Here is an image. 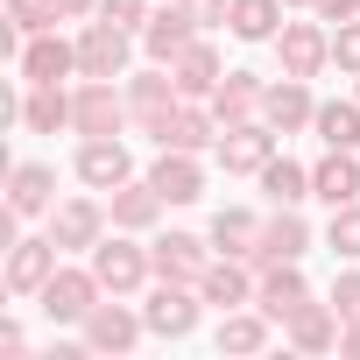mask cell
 <instances>
[{
	"mask_svg": "<svg viewBox=\"0 0 360 360\" xmlns=\"http://www.w3.org/2000/svg\"><path fill=\"white\" fill-rule=\"evenodd\" d=\"M92 276H99V290H106V297H134V290L155 276V262H148V248H134V240L113 226V240H99V248H92Z\"/></svg>",
	"mask_w": 360,
	"mask_h": 360,
	"instance_id": "cell-1",
	"label": "cell"
},
{
	"mask_svg": "<svg viewBox=\"0 0 360 360\" xmlns=\"http://www.w3.org/2000/svg\"><path fill=\"white\" fill-rule=\"evenodd\" d=\"M71 43H78V78H127V57H134V29H113V22H85Z\"/></svg>",
	"mask_w": 360,
	"mask_h": 360,
	"instance_id": "cell-2",
	"label": "cell"
},
{
	"mask_svg": "<svg viewBox=\"0 0 360 360\" xmlns=\"http://www.w3.org/2000/svg\"><path fill=\"white\" fill-rule=\"evenodd\" d=\"M134 113H127V92H113V78H85L71 92V134H120Z\"/></svg>",
	"mask_w": 360,
	"mask_h": 360,
	"instance_id": "cell-3",
	"label": "cell"
},
{
	"mask_svg": "<svg viewBox=\"0 0 360 360\" xmlns=\"http://www.w3.org/2000/svg\"><path fill=\"white\" fill-rule=\"evenodd\" d=\"M198 283H162L155 276V290H148V304H141V318H148V332L155 339H191L198 332Z\"/></svg>",
	"mask_w": 360,
	"mask_h": 360,
	"instance_id": "cell-4",
	"label": "cell"
},
{
	"mask_svg": "<svg viewBox=\"0 0 360 360\" xmlns=\"http://www.w3.org/2000/svg\"><path fill=\"white\" fill-rule=\"evenodd\" d=\"M99 297H106V290H99V276H92V269H57V276L43 283V297H36V304H43V318H50V325H85Z\"/></svg>",
	"mask_w": 360,
	"mask_h": 360,
	"instance_id": "cell-5",
	"label": "cell"
},
{
	"mask_svg": "<svg viewBox=\"0 0 360 360\" xmlns=\"http://www.w3.org/2000/svg\"><path fill=\"white\" fill-rule=\"evenodd\" d=\"M106 205L99 198H64V205H50V240L64 248V255H92L99 240H106Z\"/></svg>",
	"mask_w": 360,
	"mask_h": 360,
	"instance_id": "cell-6",
	"label": "cell"
},
{
	"mask_svg": "<svg viewBox=\"0 0 360 360\" xmlns=\"http://www.w3.org/2000/svg\"><path fill=\"white\" fill-rule=\"evenodd\" d=\"M176 106H184V92H176V71H169V64H155V71L127 78V113H134V127H141V134H155Z\"/></svg>",
	"mask_w": 360,
	"mask_h": 360,
	"instance_id": "cell-7",
	"label": "cell"
},
{
	"mask_svg": "<svg viewBox=\"0 0 360 360\" xmlns=\"http://www.w3.org/2000/svg\"><path fill=\"white\" fill-rule=\"evenodd\" d=\"M276 127L269 120H240V127H219V162H226V176H262L269 169V155H276Z\"/></svg>",
	"mask_w": 360,
	"mask_h": 360,
	"instance_id": "cell-8",
	"label": "cell"
},
{
	"mask_svg": "<svg viewBox=\"0 0 360 360\" xmlns=\"http://www.w3.org/2000/svg\"><path fill=\"white\" fill-rule=\"evenodd\" d=\"M57 255H64V248H57L50 233H43V240H22V233H15V240H8V297H43V283L64 269Z\"/></svg>",
	"mask_w": 360,
	"mask_h": 360,
	"instance_id": "cell-9",
	"label": "cell"
},
{
	"mask_svg": "<svg viewBox=\"0 0 360 360\" xmlns=\"http://www.w3.org/2000/svg\"><path fill=\"white\" fill-rule=\"evenodd\" d=\"M15 71H22V85H64V78L78 71V43H64L57 29H43V36H29V43H22Z\"/></svg>",
	"mask_w": 360,
	"mask_h": 360,
	"instance_id": "cell-10",
	"label": "cell"
},
{
	"mask_svg": "<svg viewBox=\"0 0 360 360\" xmlns=\"http://www.w3.org/2000/svg\"><path fill=\"white\" fill-rule=\"evenodd\" d=\"M78 176H85L92 191H120L127 176H134L127 141H120V134H92V141H78Z\"/></svg>",
	"mask_w": 360,
	"mask_h": 360,
	"instance_id": "cell-11",
	"label": "cell"
},
{
	"mask_svg": "<svg viewBox=\"0 0 360 360\" xmlns=\"http://www.w3.org/2000/svg\"><path fill=\"white\" fill-rule=\"evenodd\" d=\"M276 57H283V71H290V78H318V71L332 64V36H325L318 22H283Z\"/></svg>",
	"mask_w": 360,
	"mask_h": 360,
	"instance_id": "cell-12",
	"label": "cell"
},
{
	"mask_svg": "<svg viewBox=\"0 0 360 360\" xmlns=\"http://www.w3.org/2000/svg\"><path fill=\"white\" fill-rule=\"evenodd\" d=\"M262 120L276 127V134H297V127H311L318 120V99H311V78H276L269 92H262Z\"/></svg>",
	"mask_w": 360,
	"mask_h": 360,
	"instance_id": "cell-13",
	"label": "cell"
},
{
	"mask_svg": "<svg viewBox=\"0 0 360 360\" xmlns=\"http://www.w3.org/2000/svg\"><path fill=\"white\" fill-rule=\"evenodd\" d=\"M304 248H311L304 212H297V205H276V212L262 219V248H255L248 262H255V269H269V262H304Z\"/></svg>",
	"mask_w": 360,
	"mask_h": 360,
	"instance_id": "cell-14",
	"label": "cell"
},
{
	"mask_svg": "<svg viewBox=\"0 0 360 360\" xmlns=\"http://www.w3.org/2000/svg\"><path fill=\"white\" fill-rule=\"evenodd\" d=\"M141 332H148V318L127 311L120 297H113V304H92V318H85V346H92V353H134Z\"/></svg>",
	"mask_w": 360,
	"mask_h": 360,
	"instance_id": "cell-15",
	"label": "cell"
},
{
	"mask_svg": "<svg viewBox=\"0 0 360 360\" xmlns=\"http://www.w3.org/2000/svg\"><path fill=\"white\" fill-rule=\"evenodd\" d=\"M155 148H184V155H198V148H212L219 141V113L212 106H198V99H184V106H176L155 134H148Z\"/></svg>",
	"mask_w": 360,
	"mask_h": 360,
	"instance_id": "cell-16",
	"label": "cell"
},
{
	"mask_svg": "<svg viewBox=\"0 0 360 360\" xmlns=\"http://www.w3.org/2000/svg\"><path fill=\"white\" fill-rule=\"evenodd\" d=\"M57 205V169L50 162H15L8 169V212L15 219H43Z\"/></svg>",
	"mask_w": 360,
	"mask_h": 360,
	"instance_id": "cell-17",
	"label": "cell"
},
{
	"mask_svg": "<svg viewBox=\"0 0 360 360\" xmlns=\"http://www.w3.org/2000/svg\"><path fill=\"white\" fill-rule=\"evenodd\" d=\"M148 184H155L169 205H198V198H205V162L184 155V148H162L155 169H148Z\"/></svg>",
	"mask_w": 360,
	"mask_h": 360,
	"instance_id": "cell-18",
	"label": "cell"
},
{
	"mask_svg": "<svg viewBox=\"0 0 360 360\" xmlns=\"http://www.w3.org/2000/svg\"><path fill=\"white\" fill-rule=\"evenodd\" d=\"M248 269H255V262H240V255H219V262L198 276V297H205V304H219V311H240V304H255V290H262V283H255Z\"/></svg>",
	"mask_w": 360,
	"mask_h": 360,
	"instance_id": "cell-19",
	"label": "cell"
},
{
	"mask_svg": "<svg viewBox=\"0 0 360 360\" xmlns=\"http://www.w3.org/2000/svg\"><path fill=\"white\" fill-rule=\"evenodd\" d=\"M339 332H346V318H339L332 304H297V311L283 318V339H290L297 353H332Z\"/></svg>",
	"mask_w": 360,
	"mask_h": 360,
	"instance_id": "cell-20",
	"label": "cell"
},
{
	"mask_svg": "<svg viewBox=\"0 0 360 360\" xmlns=\"http://www.w3.org/2000/svg\"><path fill=\"white\" fill-rule=\"evenodd\" d=\"M148 262H155V276H162V283H198V276L212 269V255H205V240H198V233H162V240L148 248Z\"/></svg>",
	"mask_w": 360,
	"mask_h": 360,
	"instance_id": "cell-21",
	"label": "cell"
},
{
	"mask_svg": "<svg viewBox=\"0 0 360 360\" xmlns=\"http://www.w3.org/2000/svg\"><path fill=\"white\" fill-rule=\"evenodd\" d=\"M311 198H325L332 212L360 198V155L353 148H325V162H311Z\"/></svg>",
	"mask_w": 360,
	"mask_h": 360,
	"instance_id": "cell-22",
	"label": "cell"
},
{
	"mask_svg": "<svg viewBox=\"0 0 360 360\" xmlns=\"http://www.w3.org/2000/svg\"><path fill=\"white\" fill-rule=\"evenodd\" d=\"M198 36H205V29H198L184 8H162V15H148V29H141V50H148L155 64H176V57H184Z\"/></svg>",
	"mask_w": 360,
	"mask_h": 360,
	"instance_id": "cell-23",
	"label": "cell"
},
{
	"mask_svg": "<svg viewBox=\"0 0 360 360\" xmlns=\"http://www.w3.org/2000/svg\"><path fill=\"white\" fill-rule=\"evenodd\" d=\"M162 205H169V198L148 184V176H127V184L113 191V205H106V212H113V226H120V233H148V226L162 219Z\"/></svg>",
	"mask_w": 360,
	"mask_h": 360,
	"instance_id": "cell-24",
	"label": "cell"
},
{
	"mask_svg": "<svg viewBox=\"0 0 360 360\" xmlns=\"http://www.w3.org/2000/svg\"><path fill=\"white\" fill-rule=\"evenodd\" d=\"M262 92H269L262 78H248V71H226V78L212 85V99H205V106L219 113V127H240V120H262Z\"/></svg>",
	"mask_w": 360,
	"mask_h": 360,
	"instance_id": "cell-25",
	"label": "cell"
},
{
	"mask_svg": "<svg viewBox=\"0 0 360 360\" xmlns=\"http://www.w3.org/2000/svg\"><path fill=\"white\" fill-rule=\"evenodd\" d=\"M255 304H262V311L283 325L297 304H311V283H304V269H297V262H269V269H262V290H255Z\"/></svg>",
	"mask_w": 360,
	"mask_h": 360,
	"instance_id": "cell-26",
	"label": "cell"
},
{
	"mask_svg": "<svg viewBox=\"0 0 360 360\" xmlns=\"http://www.w3.org/2000/svg\"><path fill=\"white\" fill-rule=\"evenodd\" d=\"M15 120L29 134H57V127H71V92L64 85H29L22 106H15Z\"/></svg>",
	"mask_w": 360,
	"mask_h": 360,
	"instance_id": "cell-27",
	"label": "cell"
},
{
	"mask_svg": "<svg viewBox=\"0 0 360 360\" xmlns=\"http://www.w3.org/2000/svg\"><path fill=\"white\" fill-rule=\"evenodd\" d=\"M169 71H176V92H184V99H212V85L226 78V64H219V50H212L205 36H198L184 57H176Z\"/></svg>",
	"mask_w": 360,
	"mask_h": 360,
	"instance_id": "cell-28",
	"label": "cell"
},
{
	"mask_svg": "<svg viewBox=\"0 0 360 360\" xmlns=\"http://www.w3.org/2000/svg\"><path fill=\"white\" fill-rule=\"evenodd\" d=\"M226 29L240 43H276L283 36V0H233L226 8Z\"/></svg>",
	"mask_w": 360,
	"mask_h": 360,
	"instance_id": "cell-29",
	"label": "cell"
},
{
	"mask_svg": "<svg viewBox=\"0 0 360 360\" xmlns=\"http://www.w3.org/2000/svg\"><path fill=\"white\" fill-rule=\"evenodd\" d=\"M269 325L276 318L269 311H248V304L240 311H219V353H262L269 346Z\"/></svg>",
	"mask_w": 360,
	"mask_h": 360,
	"instance_id": "cell-30",
	"label": "cell"
},
{
	"mask_svg": "<svg viewBox=\"0 0 360 360\" xmlns=\"http://www.w3.org/2000/svg\"><path fill=\"white\" fill-rule=\"evenodd\" d=\"M212 248H219V255H240V262H248V255L262 248V219H255V212H240V205L212 212Z\"/></svg>",
	"mask_w": 360,
	"mask_h": 360,
	"instance_id": "cell-31",
	"label": "cell"
},
{
	"mask_svg": "<svg viewBox=\"0 0 360 360\" xmlns=\"http://www.w3.org/2000/svg\"><path fill=\"white\" fill-rule=\"evenodd\" d=\"M318 141L325 148H360V99H318Z\"/></svg>",
	"mask_w": 360,
	"mask_h": 360,
	"instance_id": "cell-32",
	"label": "cell"
},
{
	"mask_svg": "<svg viewBox=\"0 0 360 360\" xmlns=\"http://www.w3.org/2000/svg\"><path fill=\"white\" fill-rule=\"evenodd\" d=\"M262 191H269V205H304V198H311V169H304V162H290V155H269Z\"/></svg>",
	"mask_w": 360,
	"mask_h": 360,
	"instance_id": "cell-33",
	"label": "cell"
},
{
	"mask_svg": "<svg viewBox=\"0 0 360 360\" xmlns=\"http://www.w3.org/2000/svg\"><path fill=\"white\" fill-rule=\"evenodd\" d=\"M325 248H332L339 262H360V198L332 212V226H325Z\"/></svg>",
	"mask_w": 360,
	"mask_h": 360,
	"instance_id": "cell-34",
	"label": "cell"
},
{
	"mask_svg": "<svg viewBox=\"0 0 360 360\" xmlns=\"http://www.w3.org/2000/svg\"><path fill=\"white\" fill-rule=\"evenodd\" d=\"M8 22H15L22 36H43V29H57L64 15H57V0H8Z\"/></svg>",
	"mask_w": 360,
	"mask_h": 360,
	"instance_id": "cell-35",
	"label": "cell"
},
{
	"mask_svg": "<svg viewBox=\"0 0 360 360\" xmlns=\"http://www.w3.org/2000/svg\"><path fill=\"white\" fill-rule=\"evenodd\" d=\"M332 64H339V71H346V78H360V15H353V22H339V29H332Z\"/></svg>",
	"mask_w": 360,
	"mask_h": 360,
	"instance_id": "cell-36",
	"label": "cell"
},
{
	"mask_svg": "<svg viewBox=\"0 0 360 360\" xmlns=\"http://www.w3.org/2000/svg\"><path fill=\"white\" fill-rule=\"evenodd\" d=\"M99 22H113V29H148V0H99Z\"/></svg>",
	"mask_w": 360,
	"mask_h": 360,
	"instance_id": "cell-37",
	"label": "cell"
},
{
	"mask_svg": "<svg viewBox=\"0 0 360 360\" xmlns=\"http://www.w3.org/2000/svg\"><path fill=\"white\" fill-rule=\"evenodd\" d=\"M332 311L353 325L360 318V269H346V276H332Z\"/></svg>",
	"mask_w": 360,
	"mask_h": 360,
	"instance_id": "cell-38",
	"label": "cell"
},
{
	"mask_svg": "<svg viewBox=\"0 0 360 360\" xmlns=\"http://www.w3.org/2000/svg\"><path fill=\"white\" fill-rule=\"evenodd\" d=\"M176 8H184V15L198 22V29H219V22H226V8H233V0H176Z\"/></svg>",
	"mask_w": 360,
	"mask_h": 360,
	"instance_id": "cell-39",
	"label": "cell"
},
{
	"mask_svg": "<svg viewBox=\"0 0 360 360\" xmlns=\"http://www.w3.org/2000/svg\"><path fill=\"white\" fill-rule=\"evenodd\" d=\"M360 0H318V22H353Z\"/></svg>",
	"mask_w": 360,
	"mask_h": 360,
	"instance_id": "cell-40",
	"label": "cell"
},
{
	"mask_svg": "<svg viewBox=\"0 0 360 360\" xmlns=\"http://www.w3.org/2000/svg\"><path fill=\"white\" fill-rule=\"evenodd\" d=\"M57 15H64V22H92V15H99V0H57Z\"/></svg>",
	"mask_w": 360,
	"mask_h": 360,
	"instance_id": "cell-41",
	"label": "cell"
},
{
	"mask_svg": "<svg viewBox=\"0 0 360 360\" xmlns=\"http://www.w3.org/2000/svg\"><path fill=\"white\" fill-rule=\"evenodd\" d=\"M339 353H346V360H360V318H353V325L339 332Z\"/></svg>",
	"mask_w": 360,
	"mask_h": 360,
	"instance_id": "cell-42",
	"label": "cell"
},
{
	"mask_svg": "<svg viewBox=\"0 0 360 360\" xmlns=\"http://www.w3.org/2000/svg\"><path fill=\"white\" fill-rule=\"evenodd\" d=\"M283 8H318V0H283Z\"/></svg>",
	"mask_w": 360,
	"mask_h": 360,
	"instance_id": "cell-43",
	"label": "cell"
},
{
	"mask_svg": "<svg viewBox=\"0 0 360 360\" xmlns=\"http://www.w3.org/2000/svg\"><path fill=\"white\" fill-rule=\"evenodd\" d=\"M353 99H360V92H353Z\"/></svg>",
	"mask_w": 360,
	"mask_h": 360,
	"instance_id": "cell-44",
	"label": "cell"
}]
</instances>
